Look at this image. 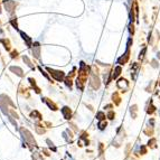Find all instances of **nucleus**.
I'll return each mask as SVG.
<instances>
[{
  "label": "nucleus",
  "instance_id": "1",
  "mask_svg": "<svg viewBox=\"0 0 160 160\" xmlns=\"http://www.w3.org/2000/svg\"><path fill=\"white\" fill-rule=\"evenodd\" d=\"M20 34H22V38H24V39L26 40V42H27V44H28V45H30V42H32V39H30V38L28 37V36H27L26 34H24V32H20Z\"/></svg>",
  "mask_w": 160,
  "mask_h": 160
}]
</instances>
